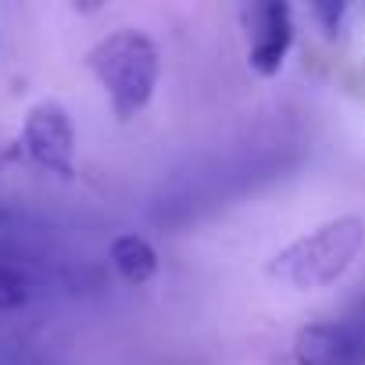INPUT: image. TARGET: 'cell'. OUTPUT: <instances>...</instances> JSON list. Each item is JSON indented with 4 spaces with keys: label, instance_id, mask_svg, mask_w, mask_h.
Wrapping results in <instances>:
<instances>
[{
    "label": "cell",
    "instance_id": "cell-8",
    "mask_svg": "<svg viewBox=\"0 0 365 365\" xmlns=\"http://www.w3.org/2000/svg\"><path fill=\"white\" fill-rule=\"evenodd\" d=\"M308 15L322 29V36L336 40L340 29H344V19H347V4L344 0H315V4H308Z\"/></svg>",
    "mask_w": 365,
    "mask_h": 365
},
{
    "label": "cell",
    "instance_id": "cell-3",
    "mask_svg": "<svg viewBox=\"0 0 365 365\" xmlns=\"http://www.w3.org/2000/svg\"><path fill=\"white\" fill-rule=\"evenodd\" d=\"M58 287V265L29 240L0 230V315L22 312Z\"/></svg>",
    "mask_w": 365,
    "mask_h": 365
},
{
    "label": "cell",
    "instance_id": "cell-4",
    "mask_svg": "<svg viewBox=\"0 0 365 365\" xmlns=\"http://www.w3.org/2000/svg\"><path fill=\"white\" fill-rule=\"evenodd\" d=\"M22 150L33 165L43 172H54L61 179L76 175V125L72 115L58 101H40L26 111L22 122Z\"/></svg>",
    "mask_w": 365,
    "mask_h": 365
},
{
    "label": "cell",
    "instance_id": "cell-7",
    "mask_svg": "<svg viewBox=\"0 0 365 365\" xmlns=\"http://www.w3.org/2000/svg\"><path fill=\"white\" fill-rule=\"evenodd\" d=\"M111 265L129 287H143L158 272V251L140 233H122L111 240Z\"/></svg>",
    "mask_w": 365,
    "mask_h": 365
},
{
    "label": "cell",
    "instance_id": "cell-2",
    "mask_svg": "<svg viewBox=\"0 0 365 365\" xmlns=\"http://www.w3.org/2000/svg\"><path fill=\"white\" fill-rule=\"evenodd\" d=\"M365 247V219L336 215L304 237L279 247L269 262V272L294 290H322L333 287Z\"/></svg>",
    "mask_w": 365,
    "mask_h": 365
},
{
    "label": "cell",
    "instance_id": "cell-1",
    "mask_svg": "<svg viewBox=\"0 0 365 365\" xmlns=\"http://www.w3.org/2000/svg\"><path fill=\"white\" fill-rule=\"evenodd\" d=\"M86 68L101 83L118 122L136 118L158 90L161 54L158 43L140 29H115L86 51Z\"/></svg>",
    "mask_w": 365,
    "mask_h": 365
},
{
    "label": "cell",
    "instance_id": "cell-5",
    "mask_svg": "<svg viewBox=\"0 0 365 365\" xmlns=\"http://www.w3.org/2000/svg\"><path fill=\"white\" fill-rule=\"evenodd\" d=\"M244 29H247V65L272 79L287 65V54L294 47V11L283 0H255L244 8Z\"/></svg>",
    "mask_w": 365,
    "mask_h": 365
},
{
    "label": "cell",
    "instance_id": "cell-6",
    "mask_svg": "<svg viewBox=\"0 0 365 365\" xmlns=\"http://www.w3.org/2000/svg\"><path fill=\"white\" fill-rule=\"evenodd\" d=\"M297 365H365V326L351 315L308 322L294 336Z\"/></svg>",
    "mask_w": 365,
    "mask_h": 365
}]
</instances>
